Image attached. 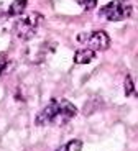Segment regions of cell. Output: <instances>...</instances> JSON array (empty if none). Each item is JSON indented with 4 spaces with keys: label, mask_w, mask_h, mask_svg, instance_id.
Wrapping results in <instances>:
<instances>
[{
    "label": "cell",
    "mask_w": 138,
    "mask_h": 151,
    "mask_svg": "<svg viewBox=\"0 0 138 151\" xmlns=\"http://www.w3.org/2000/svg\"><path fill=\"white\" fill-rule=\"evenodd\" d=\"M77 115V109L72 102H69L67 99H53L51 102L41 110L35 118V125L36 127H48V125H56L61 127L71 118Z\"/></svg>",
    "instance_id": "1"
},
{
    "label": "cell",
    "mask_w": 138,
    "mask_h": 151,
    "mask_svg": "<svg viewBox=\"0 0 138 151\" xmlns=\"http://www.w3.org/2000/svg\"><path fill=\"white\" fill-rule=\"evenodd\" d=\"M41 23H43V15H41V13H36V12L26 13L25 17L17 20L15 35L22 40V41H30L31 38L36 36V31H38Z\"/></svg>",
    "instance_id": "2"
},
{
    "label": "cell",
    "mask_w": 138,
    "mask_h": 151,
    "mask_svg": "<svg viewBox=\"0 0 138 151\" xmlns=\"http://www.w3.org/2000/svg\"><path fill=\"white\" fill-rule=\"evenodd\" d=\"M133 13V7L128 0H112L110 4L100 8L99 15L104 17L108 22H122L127 20Z\"/></svg>",
    "instance_id": "3"
},
{
    "label": "cell",
    "mask_w": 138,
    "mask_h": 151,
    "mask_svg": "<svg viewBox=\"0 0 138 151\" xmlns=\"http://www.w3.org/2000/svg\"><path fill=\"white\" fill-rule=\"evenodd\" d=\"M79 43H82L84 46H87V49L90 51H104L110 46V38L105 31H92V33H82L79 36H76Z\"/></svg>",
    "instance_id": "4"
},
{
    "label": "cell",
    "mask_w": 138,
    "mask_h": 151,
    "mask_svg": "<svg viewBox=\"0 0 138 151\" xmlns=\"http://www.w3.org/2000/svg\"><path fill=\"white\" fill-rule=\"evenodd\" d=\"M95 59V53L94 51H90V49H79V51H76L74 54V64H89V63H92V61Z\"/></svg>",
    "instance_id": "5"
},
{
    "label": "cell",
    "mask_w": 138,
    "mask_h": 151,
    "mask_svg": "<svg viewBox=\"0 0 138 151\" xmlns=\"http://www.w3.org/2000/svg\"><path fill=\"white\" fill-rule=\"evenodd\" d=\"M28 5V0H13L8 8V15L10 17H20L25 13V8Z\"/></svg>",
    "instance_id": "6"
},
{
    "label": "cell",
    "mask_w": 138,
    "mask_h": 151,
    "mask_svg": "<svg viewBox=\"0 0 138 151\" xmlns=\"http://www.w3.org/2000/svg\"><path fill=\"white\" fill-rule=\"evenodd\" d=\"M54 151H82V141L81 140H71L66 145H61Z\"/></svg>",
    "instance_id": "7"
},
{
    "label": "cell",
    "mask_w": 138,
    "mask_h": 151,
    "mask_svg": "<svg viewBox=\"0 0 138 151\" xmlns=\"http://www.w3.org/2000/svg\"><path fill=\"white\" fill-rule=\"evenodd\" d=\"M123 87H125V95H131L135 92V86H133V79H131L130 76L125 77V82H123Z\"/></svg>",
    "instance_id": "8"
},
{
    "label": "cell",
    "mask_w": 138,
    "mask_h": 151,
    "mask_svg": "<svg viewBox=\"0 0 138 151\" xmlns=\"http://www.w3.org/2000/svg\"><path fill=\"white\" fill-rule=\"evenodd\" d=\"M81 7H84V10H94L95 8V5H97V0H76Z\"/></svg>",
    "instance_id": "9"
},
{
    "label": "cell",
    "mask_w": 138,
    "mask_h": 151,
    "mask_svg": "<svg viewBox=\"0 0 138 151\" xmlns=\"http://www.w3.org/2000/svg\"><path fill=\"white\" fill-rule=\"evenodd\" d=\"M8 68V59L5 53H0V74H4L5 69Z\"/></svg>",
    "instance_id": "10"
}]
</instances>
